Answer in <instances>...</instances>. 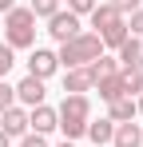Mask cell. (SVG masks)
I'll return each instance as SVG.
<instances>
[{
  "mask_svg": "<svg viewBox=\"0 0 143 147\" xmlns=\"http://www.w3.org/2000/svg\"><path fill=\"white\" fill-rule=\"evenodd\" d=\"M56 131H64V139L76 143L84 131H88V123H92V99L88 96H64V103L56 107Z\"/></svg>",
  "mask_w": 143,
  "mask_h": 147,
  "instance_id": "obj_1",
  "label": "cell"
},
{
  "mask_svg": "<svg viewBox=\"0 0 143 147\" xmlns=\"http://www.w3.org/2000/svg\"><path fill=\"white\" fill-rule=\"evenodd\" d=\"M88 20H92V32L99 36V44H103V52L107 48H119L131 32H127V16H119L111 4H95L92 12H88Z\"/></svg>",
  "mask_w": 143,
  "mask_h": 147,
  "instance_id": "obj_2",
  "label": "cell"
},
{
  "mask_svg": "<svg viewBox=\"0 0 143 147\" xmlns=\"http://www.w3.org/2000/svg\"><path fill=\"white\" fill-rule=\"evenodd\" d=\"M4 44L12 52L36 48V16L28 4H16L12 12H4Z\"/></svg>",
  "mask_w": 143,
  "mask_h": 147,
  "instance_id": "obj_3",
  "label": "cell"
},
{
  "mask_svg": "<svg viewBox=\"0 0 143 147\" xmlns=\"http://www.w3.org/2000/svg\"><path fill=\"white\" fill-rule=\"evenodd\" d=\"M95 56H103V44H99V36H95V32H80L76 40L60 44V52H56V60H60V68H64V72H68V68H88Z\"/></svg>",
  "mask_w": 143,
  "mask_h": 147,
  "instance_id": "obj_4",
  "label": "cell"
},
{
  "mask_svg": "<svg viewBox=\"0 0 143 147\" xmlns=\"http://www.w3.org/2000/svg\"><path fill=\"white\" fill-rule=\"evenodd\" d=\"M80 32H84V24H80V16H72L68 8H60L56 16H48V36H52L56 44H68Z\"/></svg>",
  "mask_w": 143,
  "mask_h": 147,
  "instance_id": "obj_5",
  "label": "cell"
},
{
  "mask_svg": "<svg viewBox=\"0 0 143 147\" xmlns=\"http://www.w3.org/2000/svg\"><path fill=\"white\" fill-rule=\"evenodd\" d=\"M56 72H60V60H56L52 48H32V52H28V76H36V80L48 84Z\"/></svg>",
  "mask_w": 143,
  "mask_h": 147,
  "instance_id": "obj_6",
  "label": "cell"
},
{
  "mask_svg": "<svg viewBox=\"0 0 143 147\" xmlns=\"http://www.w3.org/2000/svg\"><path fill=\"white\" fill-rule=\"evenodd\" d=\"M0 131H4L8 139H20V135H28V107H20V103L4 107V111H0Z\"/></svg>",
  "mask_w": 143,
  "mask_h": 147,
  "instance_id": "obj_7",
  "label": "cell"
},
{
  "mask_svg": "<svg viewBox=\"0 0 143 147\" xmlns=\"http://www.w3.org/2000/svg\"><path fill=\"white\" fill-rule=\"evenodd\" d=\"M12 88H16V103H20V107H40L48 99L44 80H36V76H24L20 84H12Z\"/></svg>",
  "mask_w": 143,
  "mask_h": 147,
  "instance_id": "obj_8",
  "label": "cell"
},
{
  "mask_svg": "<svg viewBox=\"0 0 143 147\" xmlns=\"http://www.w3.org/2000/svg\"><path fill=\"white\" fill-rule=\"evenodd\" d=\"M56 107L52 103H40V107H28V131H36V135H52L56 131Z\"/></svg>",
  "mask_w": 143,
  "mask_h": 147,
  "instance_id": "obj_9",
  "label": "cell"
},
{
  "mask_svg": "<svg viewBox=\"0 0 143 147\" xmlns=\"http://www.w3.org/2000/svg\"><path fill=\"white\" fill-rule=\"evenodd\" d=\"M115 60H119V68H143V40L139 36H127L115 48Z\"/></svg>",
  "mask_w": 143,
  "mask_h": 147,
  "instance_id": "obj_10",
  "label": "cell"
},
{
  "mask_svg": "<svg viewBox=\"0 0 143 147\" xmlns=\"http://www.w3.org/2000/svg\"><path fill=\"white\" fill-rule=\"evenodd\" d=\"M88 92H92L88 68H68L64 72V96H88Z\"/></svg>",
  "mask_w": 143,
  "mask_h": 147,
  "instance_id": "obj_11",
  "label": "cell"
},
{
  "mask_svg": "<svg viewBox=\"0 0 143 147\" xmlns=\"http://www.w3.org/2000/svg\"><path fill=\"white\" fill-rule=\"evenodd\" d=\"M111 147H143V127L139 123H115Z\"/></svg>",
  "mask_w": 143,
  "mask_h": 147,
  "instance_id": "obj_12",
  "label": "cell"
},
{
  "mask_svg": "<svg viewBox=\"0 0 143 147\" xmlns=\"http://www.w3.org/2000/svg\"><path fill=\"white\" fill-rule=\"evenodd\" d=\"M135 115H139V111H135V99H131V96H119V99L107 103V119H111V123H131Z\"/></svg>",
  "mask_w": 143,
  "mask_h": 147,
  "instance_id": "obj_13",
  "label": "cell"
},
{
  "mask_svg": "<svg viewBox=\"0 0 143 147\" xmlns=\"http://www.w3.org/2000/svg\"><path fill=\"white\" fill-rule=\"evenodd\" d=\"M84 135H88V139H92L95 147H111V135H115V123L107 119V115H103V119H92Z\"/></svg>",
  "mask_w": 143,
  "mask_h": 147,
  "instance_id": "obj_14",
  "label": "cell"
},
{
  "mask_svg": "<svg viewBox=\"0 0 143 147\" xmlns=\"http://www.w3.org/2000/svg\"><path fill=\"white\" fill-rule=\"evenodd\" d=\"M115 72H119V60H115V56H107V52H103V56H95L92 64H88V76H92V88L99 84V80L115 76Z\"/></svg>",
  "mask_w": 143,
  "mask_h": 147,
  "instance_id": "obj_15",
  "label": "cell"
},
{
  "mask_svg": "<svg viewBox=\"0 0 143 147\" xmlns=\"http://www.w3.org/2000/svg\"><path fill=\"white\" fill-rule=\"evenodd\" d=\"M119 80H123V96H139L143 92V68H119Z\"/></svg>",
  "mask_w": 143,
  "mask_h": 147,
  "instance_id": "obj_16",
  "label": "cell"
},
{
  "mask_svg": "<svg viewBox=\"0 0 143 147\" xmlns=\"http://www.w3.org/2000/svg\"><path fill=\"white\" fill-rule=\"evenodd\" d=\"M95 88H99V99H103V103H111V99L123 96V80H119V72H115V76H107V80H99Z\"/></svg>",
  "mask_w": 143,
  "mask_h": 147,
  "instance_id": "obj_17",
  "label": "cell"
},
{
  "mask_svg": "<svg viewBox=\"0 0 143 147\" xmlns=\"http://www.w3.org/2000/svg\"><path fill=\"white\" fill-rule=\"evenodd\" d=\"M28 8H32V16H36V20H48V16H56V12H60V0H28Z\"/></svg>",
  "mask_w": 143,
  "mask_h": 147,
  "instance_id": "obj_18",
  "label": "cell"
},
{
  "mask_svg": "<svg viewBox=\"0 0 143 147\" xmlns=\"http://www.w3.org/2000/svg\"><path fill=\"white\" fill-rule=\"evenodd\" d=\"M12 64H16V52L8 48L4 40H0V80H8V72H12Z\"/></svg>",
  "mask_w": 143,
  "mask_h": 147,
  "instance_id": "obj_19",
  "label": "cell"
},
{
  "mask_svg": "<svg viewBox=\"0 0 143 147\" xmlns=\"http://www.w3.org/2000/svg\"><path fill=\"white\" fill-rule=\"evenodd\" d=\"M103 4H111L119 16H131L135 8H143V0H103Z\"/></svg>",
  "mask_w": 143,
  "mask_h": 147,
  "instance_id": "obj_20",
  "label": "cell"
},
{
  "mask_svg": "<svg viewBox=\"0 0 143 147\" xmlns=\"http://www.w3.org/2000/svg\"><path fill=\"white\" fill-rule=\"evenodd\" d=\"M12 103H16V88H12L8 80H0V111H4V107H12Z\"/></svg>",
  "mask_w": 143,
  "mask_h": 147,
  "instance_id": "obj_21",
  "label": "cell"
},
{
  "mask_svg": "<svg viewBox=\"0 0 143 147\" xmlns=\"http://www.w3.org/2000/svg\"><path fill=\"white\" fill-rule=\"evenodd\" d=\"M95 4H99V0H68V12L72 16H88Z\"/></svg>",
  "mask_w": 143,
  "mask_h": 147,
  "instance_id": "obj_22",
  "label": "cell"
},
{
  "mask_svg": "<svg viewBox=\"0 0 143 147\" xmlns=\"http://www.w3.org/2000/svg\"><path fill=\"white\" fill-rule=\"evenodd\" d=\"M127 32H131V36H139V40H143V8H135V12L127 16Z\"/></svg>",
  "mask_w": 143,
  "mask_h": 147,
  "instance_id": "obj_23",
  "label": "cell"
},
{
  "mask_svg": "<svg viewBox=\"0 0 143 147\" xmlns=\"http://www.w3.org/2000/svg\"><path fill=\"white\" fill-rule=\"evenodd\" d=\"M20 147H52V143H48V135H36V131H28V135H20Z\"/></svg>",
  "mask_w": 143,
  "mask_h": 147,
  "instance_id": "obj_24",
  "label": "cell"
},
{
  "mask_svg": "<svg viewBox=\"0 0 143 147\" xmlns=\"http://www.w3.org/2000/svg\"><path fill=\"white\" fill-rule=\"evenodd\" d=\"M12 8H16V0H0V16H4V12H12Z\"/></svg>",
  "mask_w": 143,
  "mask_h": 147,
  "instance_id": "obj_25",
  "label": "cell"
},
{
  "mask_svg": "<svg viewBox=\"0 0 143 147\" xmlns=\"http://www.w3.org/2000/svg\"><path fill=\"white\" fill-rule=\"evenodd\" d=\"M135 111H139V115H143V92H139V96H135Z\"/></svg>",
  "mask_w": 143,
  "mask_h": 147,
  "instance_id": "obj_26",
  "label": "cell"
},
{
  "mask_svg": "<svg viewBox=\"0 0 143 147\" xmlns=\"http://www.w3.org/2000/svg\"><path fill=\"white\" fill-rule=\"evenodd\" d=\"M8 143H12V139H8V135H4V131H0V147H8Z\"/></svg>",
  "mask_w": 143,
  "mask_h": 147,
  "instance_id": "obj_27",
  "label": "cell"
},
{
  "mask_svg": "<svg viewBox=\"0 0 143 147\" xmlns=\"http://www.w3.org/2000/svg\"><path fill=\"white\" fill-rule=\"evenodd\" d=\"M56 147H76V143H68V139H64V143H56Z\"/></svg>",
  "mask_w": 143,
  "mask_h": 147,
  "instance_id": "obj_28",
  "label": "cell"
}]
</instances>
